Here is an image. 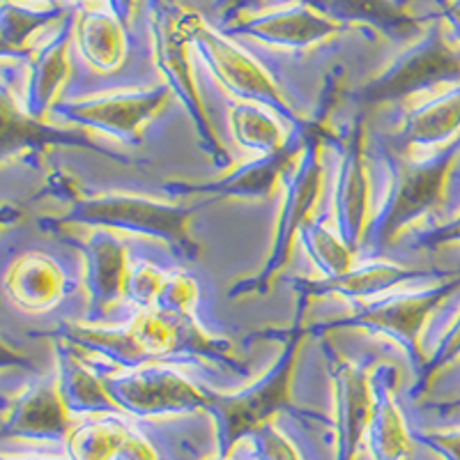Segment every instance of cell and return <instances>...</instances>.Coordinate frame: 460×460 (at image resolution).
<instances>
[{"instance_id":"1","label":"cell","mask_w":460,"mask_h":460,"mask_svg":"<svg viewBox=\"0 0 460 460\" xmlns=\"http://www.w3.org/2000/svg\"><path fill=\"white\" fill-rule=\"evenodd\" d=\"M460 79V51L451 47L438 31L414 47L401 63L371 88L373 100H394L424 85Z\"/></svg>"},{"instance_id":"2","label":"cell","mask_w":460,"mask_h":460,"mask_svg":"<svg viewBox=\"0 0 460 460\" xmlns=\"http://www.w3.org/2000/svg\"><path fill=\"white\" fill-rule=\"evenodd\" d=\"M242 31L267 40V42L283 44V47H304V44H314L330 37L332 32L339 31V23L311 7L299 5L293 10L277 12L272 16L242 23Z\"/></svg>"},{"instance_id":"3","label":"cell","mask_w":460,"mask_h":460,"mask_svg":"<svg viewBox=\"0 0 460 460\" xmlns=\"http://www.w3.org/2000/svg\"><path fill=\"white\" fill-rule=\"evenodd\" d=\"M332 22H361L389 35H408L417 28L412 16L394 0H302Z\"/></svg>"},{"instance_id":"4","label":"cell","mask_w":460,"mask_h":460,"mask_svg":"<svg viewBox=\"0 0 460 460\" xmlns=\"http://www.w3.org/2000/svg\"><path fill=\"white\" fill-rule=\"evenodd\" d=\"M445 162L414 171L412 175L405 180V184H402L396 208H394L392 217H389V228H396L402 219L414 217L417 212H421V209H426L429 205H433L435 200H438L439 191H442V184H445Z\"/></svg>"},{"instance_id":"5","label":"cell","mask_w":460,"mask_h":460,"mask_svg":"<svg viewBox=\"0 0 460 460\" xmlns=\"http://www.w3.org/2000/svg\"><path fill=\"white\" fill-rule=\"evenodd\" d=\"M79 42L85 56L97 65H113L120 60L125 40H122L120 26L113 16L100 14V12H85L79 19Z\"/></svg>"},{"instance_id":"6","label":"cell","mask_w":460,"mask_h":460,"mask_svg":"<svg viewBox=\"0 0 460 460\" xmlns=\"http://www.w3.org/2000/svg\"><path fill=\"white\" fill-rule=\"evenodd\" d=\"M58 14H60V10L28 12V10H22V7L12 5L10 0H7L5 10H3V40H5V47L22 44L23 40L35 31V28L51 22V19H56Z\"/></svg>"},{"instance_id":"7","label":"cell","mask_w":460,"mask_h":460,"mask_svg":"<svg viewBox=\"0 0 460 460\" xmlns=\"http://www.w3.org/2000/svg\"><path fill=\"white\" fill-rule=\"evenodd\" d=\"M460 127V93L451 94L449 100L430 109L414 127V137L419 138H439L449 137L451 131Z\"/></svg>"},{"instance_id":"8","label":"cell","mask_w":460,"mask_h":460,"mask_svg":"<svg viewBox=\"0 0 460 460\" xmlns=\"http://www.w3.org/2000/svg\"><path fill=\"white\" fill-rule=\"evenodd\" d=\"M286 380H288V373L279 377L272 387L258 394L256 401H249L244 402V405H237V410H230L233 426H235V429H244L246 421H252V419L261 417V414L270 412V408L279 405V401L286 396Z\"/></svg>"},{"instance_id":"9","label":"cell","mask_w":460,"mask_h":460,"mask_svg":"<svg viewBox=\"0 0 460 460\" xmlns=\"http://www.w3.org/2000/svg\"><path fill=\"white\" fill-rule=\"evenodd\" d=\"M115 7V12L122 16V19H127V16L134 12V7H137V0H111Z\"/></svg>"},{"instance_id":"10","label":"cell","mask_w":460,"mask_h":460,"mask_svg":"<svg viewBox=\"0 0 460 460\" xmlns=\"http://www.w3.org/2000/svg\"><path fill=\"white\" fill-rule=\"evenodd\" d=\"M442 447L454 456L456 460H460V435H454V438H445L442 439Z\"/></svg>"},{"instance_id":"11","label":"cell","mask_w":460,"mask_h":460,"mask_svg":"<svg viewBox=\"0 0 460 460\" xmlns=\"http://www.w3.org/2000/svg\"><path fill=\"white\" fill-rule=\"evenodd\" d=\"M442 237H451V240H460V221L456 226H451L449 230H447V233H442Z\"/></svg>"},{"instance_id":"12","label":"cell","mask_w":460,"mask_h":460,"mask_svg":"<svg viewBox=\"0 0 460 460\" xmlns=\"http://www.w3.org/2000/svg\"><path fill=\"white\" fill-rule=\"evenodd\" d=\"M449 12H451V14H454L456 22H460V0H456L454 5L449 7Z\"/></svg>"},{"instance_id":"13","label":"cell","mask_w":460,"mask_h":460,"mask_svg":"<svg viewBox=\"0 0 460 460\" xmlns=\"http://www.w3.org/2000/svg\"><path fill=\"white\" fill-rule=\"evenodd\" d=\"M252 3H258V0H242V5H252Z\"/></svg>"}]
</instances>
